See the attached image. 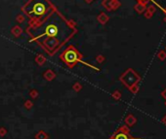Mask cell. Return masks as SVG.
Segmentation results:
<instances>
[{
	"label": "cell",
	"instance_id": "6da1fadb",
	"mask_svg": "<svg viewBox=\"0 0 166 139\" xmlns=\"http://www.w3.org/2000/svg\"><path fill=\"white\" fill-rule=\"evenodd\" d=\"M31 41L41 45L48 53L53 54L74 33V29L60 14L54 10L48 17L28 29Z\"/></svg>",
	"mask_w": 166,
	"mask_h": 139
},
{
	"label": "cell",
	"instance_id": "7a4b0ae2",
	"mask_svg": "<svg viewBox=\"0 0 166 139\" xmlns=\"http://www.w3.org/2000/svg\"><path fill=\"white\" fill-rule=\"evenodd\" d=\"M54 10L48 0H29L24 6V12L33 21L44 20Z\"/></svg>",
	"mask_w": 166,
	"mask_h": 139
},
{
	"label": "cell",
	"instance_id": "3957f363",
	"mask_svg": "<svg viewBox=\"0 0 166 139\" xmlns=\"http://www.w3.org/2000/svg\"><path fill=\"white\" fill-rule=\"evenodd\" d=\"M61 59L66 63L69 67H73L76 63L80 62V63H83L85 65H88V66H91V65L87 64L86 62L82 61L80 59V54H78V52L75 50L72 46H70L67 49L66 51L63 53L61 56Z\"/></svg>",
	"mask_w": 166,
	"mask_h": 139
},
{
	"label": "cell",
	"instance_id": "277c9868",
	"mask_svg": "<svg viewBox=\"0 0 166 139\" xmlns=\"http://www.w3.org/2000/svg\"><path fill=\"white\" fill-rule=\"evenodd\" d=\"M115 139H128V138H127V136L124 133H119V134L115 136Z\"/></svg>",
	"mask_w": 166,
	"mask_h": 139
},
{
	"label": "cell",
	"instance_id": "5b68a950",
	"mask_svg": "<svg viewBox=\"0 0 166 139\" xmlns=\"http://www.w3.org/2000/svg\"><path fill=\"white\" fill-rule=\"evenodd\" d=\"M147 1H148V0H139V2H140V3H143V4H145Z\"/></svg>",
	"mask_w": 166,
	"mask_h": 139
}]
</instances>
